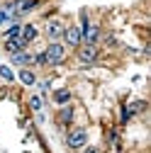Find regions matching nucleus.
<instances>
[{
  "label": "nucleus",
  "instance_id": "f3484780",
  "mask_svg": "<svg viewBox=\"0 0 151 153\" xmlns=\"http://www.w3.org/2000/svg\"><path fill=\"white\" fill-rule=\"evenodd\" d=\"M42 107H44V97L42 95H32L29 97V109L32 112H42Z\"/></svg>",
  "mask_w": 151,
  "mask_h": 153
},
{
  "label": "nucleus",
  "instance_id": "6e6552de",
  "mask_svg": "<svg viewBox=\"0 0 151 153\" xmlns=\"http://www.w3.org/2000/svg\"><path fill=\"white\" fill-rule=\"evenodd\" d=\"M12 7H15V17L17 20H22V17H27L29 12L37 10V5H39V0H10Z\"/></svg>",
  "mask_w": 151,
  "mask_h": 153
},
{
  "label": "nucleus",
  "instance_id": "9b49d317",
  "mask_svg": "<svg viewBox=\"0 0 151 153\" xmlns=\"http://www.w3.org/2000/svg\"><path fill=\"white\" fill-rule=\"evenodd\" d=\"M3 49H5L7 56H12V53H20V51H25L29 46L25 44L22 36H10V39H3Z\"/></svg>",
  "mask_w": 151,
  "mask_h": 153
},
{
  "label": "nucleus",
  "instance_id": "f03ea898",
  "mask_svg": "<svg viewBox=\"0 0 151 153\" xmlns=\"http://www.w3.org/2000/svg\"><path fill=\"white\" fill-rule=\"evenodd\" d=\"M88 129L85 126H68L66 129V148L68 151H81L88 143Z\"/></svg>",
  "mask_w": 151,
  "mask_h": 153
},
{
  "label": "nucleus",
  "instance_id": "39448f33",
  "mask_svg": "<svg viewBox=\"0 0 151 153\" xmlns=\"http://www.w3.org/2000/svg\"><path fill=\"white\" fill-rule=\"evenodd\" d=\"M64 22L61 20H46V25H44V29H42V34H44V39L46 42H61V34H64Z\"/></svg>",
  "mask_w": 151,
  "mask_h": 153
},
{
  "label": "nucleus",
  "instance_id": "f257e3e1",
  "mask_svg": "<svg viewBox=\"0 0 151 153\" xmlns=\"http://www.w3.org/2000/svg\"><path fill=\"white\" fill-rule=\"evenodd\" d=\"M44 56H46V68H56V66H61V63L66 61L68 49H66L61 42H46Z\"/></svg>",
  "mask_w": 151,
  "mask_h": 153
},
{
  "label": "nucleus",
  "instance_id": "f8f14e48",
  "mask_svg": "<svg viewBox=\"0 0 151 153\" xmlns=\"http://www.w3.org/2000/svg\"><path fill=\"white\" fill-rule=\"evenodd\" d=\"M73 100V92L68 90V88H56L54 92H51V102L56 105V107H64V105H68Z\"/></svg>",
  "mask_w": 151,
  "mask_h": 153
},
{
  "label": "nucleus",
  "instance_id": "4be33fe9",
  "mask_svg": "<svg viewBox=\"0 0 151 153\" xmlns=\"http://www.w3.org/2000/svg\"><path fill=\"white\" fill-rule=\"evenodd\" d=\"M0 3H3V0H0Z\"/></svg>",
  "mask_w": 151,
  "mask_h": 153
},
{
  "label": "nucleus",
  "instance_id": "6ab92c4d",
  "mask_svg": "<svg viewBox=\"0 0 151 153\" xmlns=\"http://www.w3.org/2000/svg\"><path fill=\"white\" fill-rule=\"evenodd\" d=\"M132 117H134V114L129 112V107H127V105H122V112H120V124H127Z\"/></svg>",
  "mask_w": 151,
  "mask_h": 153
},
{
  "label": "nucleus",
  "instance_id": "1a4fd4ad",
  "mask_svg": "<svg viewBox=\"0 0 151 153\" xmlns=\"http://www.w3.org/2000/svg\"><path fill=\"white\" fill-rule=\"evenodd\" d=\"M20 36L25 39V44H27V46H32V44H34V42H37V39H39V36H42V29L37 27L34 22H22Z\"/></svg>",
  "mask_w": 151,
  "mask_h": 153
},
{
  "label": "nucleus",
  "instance_id": "ddd939ff",
  "mask_svg": "<svg viewBox=\"0 0 151 153\" xmlns=\"http://www.w3.org/2000/svg\"><path fill=\"white\" fill-rule=\"evenodd\" d=\"M17 80H20L22 85H27V88H34V85H37V73H34V68H17Z\"/></svg>",
  "mask_w": 151,
  "mask_h": 153
},
{
  "label": "nucleus",
  "instance_id": "9d476101",
  "mask_svg": "<svg viewBox=\"0 0 151 153\" xmlns=\"http://www.w3.org/2000/svg\"><path fill=\"white\" fill-rule=\"evenodd\" d=\"M32 56H34V51H29V49H25L20 53H12L10 56V66H15V68H32Z\"/></svg>",
  "mask_w": 151,
  "mask_h": 153
},
{
  "label": "nucleus",
  "instance_id": "20e7f679",
  "mask_svg": "<svg viewBox=\"0 0 151 153\" xmlns=\"http://www.w3.org/2000/svg\"><path fill=\"white\" fill-rule=\"evenodd\" d=\"M76 56H78V61L90 66V63H95L100 59V46L98 44H81L78 49H76Z\"/></svg>",
  "mask_w": 151,
  "mask_h": 153
},
{
  "label": "nucleus",
  "instance_id": "0eeeda50",
  "mask_svg": "<svg viewBox=\"0 0 151 153\" xmlns=\"http://www.w3.org/2000/svg\"><path fill=\"white\" fill-rule=\"evenodd\" d=\"M81 36H83V44H98V42H100V36H102L100 25H95V22L81 25Z\"/></svg>",
  "mask_w": 151,
  "mask_h": 153
},
{
  "label": "nucleus",
  "instance_id": "412c9836",
  "mask_svg": "<svg viewBox=\"0 0 151 153\" xmlns=\"http://www.w3.org/2000/svg\"><path fill=\"white\" fill-rule=\"evenodd\" d=\"M81 153H102V148H100V146H90V143H85V146L81 148Z\"/></svg>",
  "mask_w": 151,
  "mask_h": 153
},
{
  "label": "nucleus",
  "instance_id": "423d86ee",
  "mask_svg": "<svg viewBox=\"0 0 151 153\" xmlns=\"http://www.w3.org/2000/svg\"><path fill=\"white\" fill-rule=\"evenodd\" d=\"M73 119H76V107L68 102L64 107H59V112H56V124H59L61 129H68L73 126Z\"/></svg>",
  "mask_w": 151,
  "mask_h": 153
},
{
  "label": "nucleus",
  "instance_id": "aec40b11",
  "mask_svg": "<svg viewBox=\"0 0 151 153\" xmlns=\"http://www.w3.org/2000/svg\"><path fill=\"white\" fill-rule=\"evenodd\" d=\"M37 88H39V92H42V97H44V95L51 90V83L49 80H37Z\"/></svg>",
  "mask_w": 151,
  "mask_h": 153
},
{
  "label": "nucleus",
  "instance_id": "7ed1b4c3",
  "mask_svg": "<svg viewBox=\"0 0 151 153\" xmlns=\"http://www.w3.org/2000/svg\"><path fill=\"white\" fill-rule=\"evenodd\" d=\"M61 44H64L66 49H73V51H76V49L83 44L81 27H78V25H73V22H71V25H66V27H64V34H61Z\"/></svg>",
  "mask_w": 151,
  "mask_h": 153
},
{
  "label": "nucleus",
  "instance_id": "a211bd4d",
  "mask_svg": "<svg viewBox=\"0 0 151 153\" xmlns=\"http://www.w3.org/2000/svg\"><path fill=\"white\" fill-rule=\"evenodd\" d=\"M0 78L7 80V83H12V80H15V71H12V66H10V63H7V66H0Z\"/></svg>",
  "mask_w": 151,
  "mask_h": 153
},
{
  "label": "nucleus",
  "instance_id": "2eb2a0df",
  "mask_svg": "<svg viewBox=\"0 0 151 153\" xmlns=\"http://www.w3.org/2000/svg\"><path fill=\"white\" fill-rule=\"evenodd\" d=\"M32 68H46V56H44V49H42V51H34V56H32Z\"/></svg>",
  "mask_w": 151,
  "mask_h": 153
},
{
  "label": "nucleus",
  "instance_id": "4468645a",
  "mask_svg": "<svg viewBox=\"0 0 151 153\" xmlns=\"http://www.w3.org/2000/svg\"><path fill=\"white\" fill-rule=\"evenodd\" d=\"M3 32H0V39H10V36H20V29H22V22L20 20H12L7 22L5 27H0Z\"/></svg>",
  "mask_w": 151,
  "mask_h": 153
},
{
  "label": "nucleus",
  "instance_id": "dca6fc26",
  "mask_svg": "<svg viewBox=\"0 0 151 153\" xmlns=\"http://www.w3.org/2000/svg\"><path fill=\"white\" fill-rule=\"evenodd\" d=\"M127 107L132 114H141V112H146V100H132Z\"/></svg>",
  "mask_w": 151,
  "mask_h": 153
}]
</instances>
